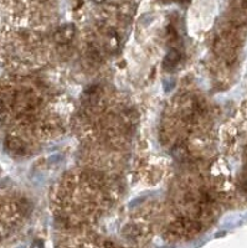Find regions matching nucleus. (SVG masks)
Segmentation results:
<instances>
[{"label":"nucleus","instance_id":"9","mask_svg":"<svg viewBox=\"0 0 247 248\" xmlns=\"http://www.w3.org/2000/svg\"><path fill=\"white\" fill-rule=\"evenodd\" d=\"M177 1H179V3H188L190 0H177Z\"/></svg>","mask_w":247,"mask_h":248},{"label":"nucleus","instance_id":"6","mask_svg":"<svg viewBox=\"0 0 247 248\" xmlns=\"http://www.w3.org/2000/svg\"><path fill=\"white\" fill-rule=\"evenodd\" d=\"M3 110H4V102L0 99V113L3 112Z\"/></svg>","mask_w":247,"mask_h":248},{"label":"nucleus","instance_id":"7","mask_svg":"<svg viewBox=\"0 0 247 248\" xmlns=\"http://www.w3.org/2000/svg\"><path fill=\"white\" fill-rule=\"evenodd\" d=\"M91 1H93V3H96V4H101V3H103L104 0H91Z\"/></svg>","mask_w":247,"mask_h":248},{"label":"nucleus","instance_id":"1","mask_svg":"<svg viewBox=\"0 0 247 248\" xmlns=\"http://www.w3.org/2000/svg\"><path fill=\"white\" fill-rule=\"evenodd\" d=\"M200 230H201V225L198 221L182 216L177 218L174 222L170 223L168 232L174 238L182 240V238H189V237L195 236L197 233H199Z\"/></svg>","mask_w":247,"mask_h":248},{"label":"nucleus","instance_id":"5","mask_svg":"<svg viewBox=\"0 0 247 248\" xmlns=\"http://www.w3.org/2000/svg\"><path fill=\"white\" fill-rule=\"evenodd\" d=\"M124 237L130 240H138L142 236V229L138 225H127L123 229Z\"/></svg>","mask_w":247,"mask_h":248},{"label":"nucleus","instance_id":"3","mask_svg":"<svg viewBox=\"0 0 247 248\" xmlns=\"http://www.w3.org/2000/svg\"><path fill=\"white\" fill-rule=\"evenodd\" d=\"M4 144H5V149L8 150L10 154L21 155L25 153V143H24L19 137L8 136L5 138Z\"/></svg>","mask_w":247,"mask_h":248},{"label":"nucleus","instance_id":"4","mask_svg":"<svg viewBox=\"0 0 247 248\" xmlns=\"http://www.w3.org/2000/svg\"><path fill=\"white\" fill-rule=\"evenodd\" d=\"M180 57H181V55H180V52L178 50L169 51L163 60L164 70H166V71L173 70V68L178 65V62L180 61Z\"/></svg>","mask_w":247,"mask_h":248},{"label":"nucleus","instance_id":"11","mask_svg":"<svg viewBox=\"0 0 247 248\" xmlns=\"http://www.w3.org/2000/svg\"><path fill=\"white\" fill-rule=\"evenodd\" d=\"M164 1H168V0H164Z\"/></svg>","mask_w":247,"mask_h":248},{"label":"nucleus","instance_id":"8","mask_svg":"<svg viewBox=\"0 0 247 248\" xmlns=\"http://www.w3.org/2000/svg\"><path fill=\"white\" fill-rule=\"evenodd\" d=\"M242 5H244V8H247V0H242Z\"/></svg>","mask_w":247,"mask_h":248},{"label":"nucleus","instance_id":"10","mask_svg":"<svg viewBox=\"0 0 247 248\" xmlns=\"http://www.w3.org/2000/svg\"><path fill=\"white\" fill-rule=\"evenodd\" d=\"M0 242H1V234H0Z\"/></svg>","mask_w":247,"mask_h":248},{"label":"nucleus","instance_id":"2","mask_svg":"<svg viewBox=\"0 0 247 248\" xmlns=\"http://www.w3.org/2000/svg\"><path fill=\"white\" fill-rule=\"evenodd\" d=\"M76 35V28L73 24H66V25L60 26L56 30L55 35H53V39L57 44H61V45H66V44L71 43Z\"/></svg>","mask_w":247,"mask_h":248}]
</instances>
